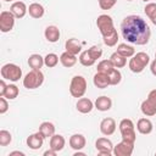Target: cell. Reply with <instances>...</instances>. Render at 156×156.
<instances>
[{"mask_svg":"<svg viewBox=\"0 0 156 156\" xmlns=\"http://www.w3.org/2000/svg\"><path fill=\"white\" fill-rule=\"evenodd\" d=\"M28 65L32 69H40L44 65V57H41L39 54H33L28 58Z\"/></svg>","mask_w":156,"mask_h":156,"instance_id":"cb8c5ba5","label":"cell"},{"mask_svg":"<svg viewBox=\"0 0 156 156\" xmlns=\"http://www.w3.org/2000/svg\"><path fill=\"white\" fill-rule=\"evenodd\" d=\"M102 38H104L105 45H107V46H115L117 44V41H118V33H117V30H115L110 35H106V37H102Z\"/></svg>","mask_w":156,"mask_h":156,"instance_id":"836d02e7","label":"cell"},{"mask_svg":"<svg viewBox=\"0 0 156 156\" xmlns=\"http://www.w3.org/2000/svg\"><path fill=\"white\" fill-rule=\"evenodd\" d=\"M147 100L156 105V89H154V90H151V91L149 93V95H147Z\"/></svg>","mask_w":156,"mask_h":156,"instance_id":"ab89813d","label":"cell"},{"mask_svg":"<svg viewBox=\"0 0 156 156\" xmlns=\"http://www.w3.org/2000/svg\"><path fill=\"white\" fill-rule=\"evenodd\" d=\"M88 51H89L90 56H91L95 61H96L98 58H100L101 55H102V49L99 48V46H96V45H94V46H91L90 49H88Z\"/></svg>","mask_w":156,"mask_h":156,"instance_id":"8d00e7d4","label":"cell"},{"mask_svg":"<svg viewBox=\"0 0 156 156\" xmlns=\"http://www.w3.org/2000/svg\"><path fill=\"white\" fill-rule=\"evenodd\" d=\"M15 16L11 11H2L0 13V30L2 33H7L12 30L15 26Z\"/></svg>","mask_w":156,"mask_h":156,"instance_id":"ba28073f","label":"cell"},{"mask_svg":"<svg viewBox=\"0 0 156 156\" xmlns=\"http://www.w3.org/2000/svg\"><path fill=\"white\" fill-rule=\"evenodd\" d=\"M110 60L112 61V63H113L115 68H122V67H124V66H126V63H127V57L122 56V55H121V54H118L117 51H116V52H113V54L111 55Z\"/></svg>","mask_w":156,"mask_h":156,"instance_id":"83f0119b","label":"cell"},{"mask_svg":"<svg viewBox=\"0 0 156 156\" xmlns=\"http://www.w3.org/2000/svg\"><path fill=\"white\" fill-rule=\"evenodd\" d=\"M11 141H12V135H11V133H10L9 130H5V129L0 130V145H1V146H6V145H9Z\"/></svg>","mask_w":156,"mask_h":156,"instance_id":"e575fe53","label":"cell"},{"mask_svg":"<svg viewBox=\"0 0 156 156\" xmlns=\"http://www.w3.org/2000/svg\"><path fill=\"white\" fill-rule=\"evenodd\" d=\"M6 87H7V84L5 83V79L2 78V79L0 80V96H4L5 90H6Z\"/></svg>","mask_w":156,"mask_h":156,"instance_id":"60d3db41","label":"cell"},{"mask_svg":"<svg viewBox=\"0 0 156 156\" xmlns=\"http://www.w3.org/2000/svg\"><path fill=\"white\" fill-rule=\"evenodd\" d=\"M79 62L83 66H85V67H90V66H93L95 63V60L90 56V54H89L88 50H84V51H82L79 54Z\"/></svg>","mask_w":156,"mask_h":156,"instance_id":"f1b7e54d","label":"cell"},{"mask_svg":"<svg viewBox=\"0 0 156 156\" xmlns=\"http://www.w3.org/2000/svg\"><path fill=\"white\" fill-rule=\"evenodd\" d=\"M93 82H94V85L99 89H105L110 85V78H108V74L107 73H102V72H96L94 74V78H93Z\"/></svg>","mask_w":156,"mask_h":156,"instance_id":"4fadbf2b","label":"cell"},{"mask_svg":"<svg viewBox=\"0 0 156 156\" xmlns=\"http://www.w3.org/2000/svg\"><path fill=\"white\" fill-rule=\"evenodd\" d=\"M121 32L123 39L136 45H145L151 37V29L149 24L140 16L129 15L123 18L121 23Z\"/></svg>","mask_w":156,"mask_h":156,"instance_id":"6da1fadb","label":"cell"},{"mask_svg":"<svg viewBox=\"0 0 156 156\" xmlns=\"http://www.w3.org/2000/svg\"><path fill=\"white\" fill-rule=\"evenodd\" d=\"M134 150V143L122 139L116 146H113V155L116 156H130Z\"/></svg>","mask_w":156,"mask_h":156,"instance_id":"9c48e42d","label":"cell"},{"mask_svg":"<svg viewBox=\"0 0 156 156\" xmlns=\"http://www.w3.org/2000/svg\"><path fill=\"white\" fill-rule=\"evenodd\" d=\"M150 71H151V73H152L154 76H156V58L151 62V65H150Z\"/></svg>","mask_w":156,"mask_h":156,"instance_id":"b9f144b4","label":"cell"},{"mask_svg":"<svg viewBox=\"0 0 156 156\" xmlns=\"http://www.w3.org/2000/svg\"><path fill=\"white\" fill-rule=\"evenodd\" d=\"M49 144H50V147L52 149V150H55V151H61L62 149H63V146H65V144H66V140H65V138L62 136V135H60V134H54L51 138H50V141H49Z\"/></svg>","mask_w":156,"mask_h":156,"instance_id":"44dd1931","label":"cell"},{"mask_svg":"<svg viewBox=\"0 0 156 156\" xmlns=\"http://www.w3.org/2000/svg\"><path fill=\"white\" fill-rule=\"evenodd\" d=\"M117 52L121 54V55L124 56V57H132V56L135 55L134 48L130 46V45H128V44H126V43L118 44V46H117Z\"/></svg>","mask_w":156,"mask_h":156,"instance_id":"4316f807","label":"cell"},{"mask_svg":"<svg viewBox=\"0 0 156 156\" xmlns=\"http://www.w3.org/2000/svg\"><path fill=\"white\" fill-rule=\"evenodd\" d=\"M95 108H98L99 111H108L111 107H112V100L108 98V96H99L95 102Z\"/></svg>","mask_w":156,"mask_h":156,"instance_id":"d6986e66","label":"cell"},{"mask_svg":"<svg viewBox=\"0 0 156 156\" xmlns=\"http://www.w3.org/2000/svg\"><path fill=\"white\" fill-rule=\"evenodd\" d=\"M44 35L49 43H56L60 39V29L56 26H48L45 28Z\"/></svg>","mask_w":156,"mask_h":156,"instance_id":"e0dca14e","label":"cell"},{"mask_svg":"<svg viewBox=\"0 0 156 156\" xmlns=\"http://www.w3.org/2000/svg\"><path fill=\"white\" fill-rule=\"evenodd\" d=\"M58 56L56 55V54H52V52H50V54H48L45 57H44V65L46 66V67H49V68H52V67H55L57 63H58Z\"/></svg>","mask_w":156,"mask_h":156,"instance_id":"1f68e13d","label":"cell"},{"mask_svg":"<svg viewBox=\"0 0 156 156\" xmlns=\"http://www.w3.org/2000/svg\"><path fill=\"white\" fill-rule=\"evenodd\" d=\"M28 12H29V16L33 18H41L44 16V7L39 2H33L29 5Z\"/></svg>","mask_w":156,"mask_h":156,"instance_id":"603a6c76","label":"cell"},{"mask_svg":"<svg viewBox=\"0 0 156 156\" xmlns=\"http://www.w3.org/2000/svg\"><path fill=\"white\" fill-rule=\"evenodd\" d=\"M95 147L100 155L110 156L111 154H113V144L107 138H99L95 141Z\"/></svg>","mask_w":156,"mask_h":156,"instance_id":"30bf717a","label":"cell"},{"mask_svg":"<svg viewBox=\"0 0 156 156\" xmlns=\"http://www.w3.org/2000/svg\"><path fill=\"white\" fill-rule=\"evenodd\" d=\"M76 106H77V110L80 113H89L93 110L94 104L88 98H79L78 101H77V104H76Z\"/></svg>","mask_w":156,"mask_h":156,"instance_id":"2e32d148","label":"cell"},{"mask_svg":"<svg viewBox=\"0 0 156 156\" xmlns=\"http://www.w3.org/2000/svg\"><path fill=\"white\" fill-rule=\"evenodd\" d=\"M116 130V122L113 118L111 117H107V118H104L100 123V132L104 134V135H112Z\"/></svg>","mask_w":156,"mask_h":156,"instance_id":"7c38bea8","label":"cell"},{"mask_svg":"<svg viewBox=\"0 0 156 156\" xmlns=\"http://www.w3.org/2000/svg\"><path fill=\"white\" fill-rule=\"evenodd\" d=\"M155 58H156V52H155Z\"/></svg>","mask_w":156,"mask_h":156,"instance_id":"681fc988","label":"cell"},{"mask_svg":"<svg viewBox=\"0 0 156 156\" xmlns=\"http://www.w3.org/2000/svg\"><path fill=\"white\" fill-rule=\"evenodd\" d=\"M4 1H12V0H4Z\"/></svg>","mask_w":156,"mask_h":156,"instance_id":"7dc6e473","label":"cell"},{"mask_svg":"<svg viewBox=\"0 0 156 156\" xmlns=\"http://www.w3.org/2000/svg\"><path fill=\"white\" fill-rule=\"evenodd\" d=\"M96 26H98V29L100 30L102 37L110 35L112 32L116 30L115 26H113L112 17L108 16V15H100L96 20Z\"/></svg>","mask_w":156,"mask_h":156,"instance_id":"52a82bcc","label":"cell"},{"mask_svg":"<svg viewBox=\"0 0 156 156\" xmlns=\"http://www.w3.org/2000/svg\"><path fill=\"white\" fill-rule=\"evenodd\" d=\"M127 1H133V0H127Z\"/></svg>","mask_w":156,"mask_h":156,"instance_id":"f907efd6","label":"cell"},{"mask_svg":"<svg viewBox=\"0 0 156 156\" xmlns=\"http://www.w3.org/2000/svg\"><path fill=\"white\" fill-rule=\"evenodd\" d=\"M44 82V74L40 69H32L23 78V87L27 89H37Z\"/></svg>","mask_w":156,"mask_h":156,"instance_id":"3957f363","label":"cell"},{"mask_svg":"<svg viewBox=\"0 0 156 156\" xmlns=\"http://www.w3.org/2000/svg\"><path fill=\"white\" fill-rule=\"evenodd\" d=\"M115 68L112 61L108 58V60H102L98 63V72H102V73H110L112 69Z\"/></svg>","mask_w":156,"mask_h":156,"instance_id":"f546056e","label":"cell"},{"mask_svg":"<svg viewBox=\"0 0 156 156\" xmlns=\"http://www.w3.org/2000/svg\"><path fill=\"white\" fill-rule=\"evenodd\" d=\"M118 127H119V132H121L122 139L135 143L136 134H135L134 123H133L132 119H129V118H123V119L119 122V126H118Z\"/></svg>","mask_w":156,"mask_h":156,"instance_id":"5b68a950","label":"cell"},{"mask_svg":"<svg viewBox=\"0 0 156 156\" xmlns=\"http://www.w3.org/2000/svg\"><path fill=\"white\" fill-rule=\"evenodd\" d=\"M140 108H141V112L145 116H155L156 115V105L152 104L151 101H149L147 99L141 102Z\"/></svg>","mask_w":156,"mask_h":156,"instance_id":"484cf974","label":"cell"},{"mask_svg":"<svg viewBox=\"0 0 156 156\" xmlns=\"http://www.w3.org/2000/svg\"><path fill=\"white\" fill-rule=\"evenodd\" d=\"M151 22H152V23H154V24H155V26H156V17H155V18H154V20H152V21H151Z\"/></svg>","mask_w":156,"mask_h":156,"instance_id":"bcb514c9","label":"cell"},{"mask_svg":"<svg viewBox=\"0 0 156 156\" xmlns=\"http://www.w3.org/2000/svg\"><path fill=\"white\" fill-rule=\"evenodd\" d=\"M10 11L13 13V16H15L16 18H22V17L26 16L28 9H27V6H26V4H24L23 1H15V2L11 5Z\"/></svg>","mask_w":156,"mask_h":156,"instance_id":"5bb4252c","label":"cell"},{"mask_svg":"<svg viewBox=\"0 0 156 156\" xmlns=\"http://www.w3.org/2000/svg\"><path fill=\"white\" fill-rule=\"evenodd\" d=\"M150 62V57L145 52H136L134 56H132V58L129 60V69L133 73H140L144 71V68L147 66V63Z\"/></svg>","mask_w":156,"mask_h":156,"instance_id":"7a4b0ae2","label":"cell"},{"mask_svg":"<svg viewBox=\"0 0 156 156\" xmlns=\"http://www.w3.org/2000/svg\"><path fill=\"white\" fill-rule=\"evenodd\" d=\"M98 1H99V6L101 7V10H110L117 2V0H98Z\"/></svg>","mask_w":156,"mask_h":156,"instance_id":"74e56055","label":"cell"},{"mask_svg":"<svg viewBox=\"0 0 156 156\" xmlns=\"http://www.w3.org/2000/svg\"><path fill=\"white\" fill-rule=\"evenodd\" d=\"M87 91V80L83 76H74L69 84V93L73 98H83Z\"/></svg>","mask_w":156,"mask_h":156,"instance_id":"277c9868","label":"cell"},{"mask_svg":"<svg viewBox=\"0 0 156 156\" xmlns=\"http://www.w3.org/2000/svg\"><path fill=\"white\" fill-rule=\"evenodd\" d=\"M65 48H66V51H68L73 55H78L82 52V43L76 38L68 39L65 44Z\"/></svg>","mask_w":156,"mask_h":156,"instance_id":"9a60e30c","label":"cell"},{"mask_svg":"<svg viewBox=\"0 0 156 156\" xmlns=\"http://www.w3.org/2000/svg\"><path fill=\"white\" fill-rule=\"evenodd\" d=\"M143 1H145V2H146V1H149V0H143Z\"/></svg>","mask_w":156,"mask_h":156,"instance_id":"c3c4849f","label":"cell"},{"mask_svg":"<svg viewBox=\"0 0 156 156\" xmlns=\"http://www.w3.org/2000/svg\"><path fill=\"white\" fill-rule=\"evenodd\" d=\"M44 139H45V138L43 136V134L38 130L37 133L30 134V135L27 138V145H28V147L32 149V150H38V149H40V147L43 146Z\"/></svg>","mask_w":156,"mask_h":156,"instance_id":"8fae6325","label":"cell"},{"mask_svg":"<svg viewBox=\"0 0 156 156\" xmlns=\"http://www.w3.org/2000/svg\"><path fill=\"white\" fill-rule=\"evenodd\" d=\"M85 138L83 134H73L71 138H69V146L73 149V150H82L84 146H85Z\"/></svg>","mask_w":156,"mask_h":156,"instance_id":"ac0fdd59","label":"cell"},{"mask_svg":"<svg viewBox=\"0 0 156 156\" xmlns=\"http://www.w3.org/2000/svg\"><path fill=\"white\" fill-rule=\"evenodd\" d=\"M18 93H20V90H18V88L15 84H9L6 87V90H5L4 96L7 100H13V99H16L18 96Z\"/></svg>","mask_w":156,"mask_h":156,"instance_id":"4dcf8cb0","label":"cell"},{"mask_svg":"<svg viewBox=\"0 0 156 156\" xmlns=\"http://www.w3.org/2000/svg\"><path fill=\"white\" fill-rule=\"evenodd\" d=\"M13 155H20V156H24V154H23V152H21V151H12V152H10V156H13Z\"/></svg>","mask_w":156,"mask_h":156,"instance_id":"ee69618b","label":"cell"},{"mask_svg":"<svg viewBox=\"0 0 156 156\" xmlns=\"http://www.w3.org/2000/svg\"><path fill=\"white\" fill-rule=\"evenodd\" d=\"M57 154V151H55V150H52L51 147L49 149V150H46L45 152H44V156H55Z\"/></svg>","mask_w":156,"mask_h":156,"instance_id":"7bdbcfd3","label":"cell"},{"mask_svg":"<svg viewBox=\"0 0 156 156\" xmlns=\"http://www.w3.org/2000/svg\"><path fill=\"white\" fill-rule=\"evenodd\" d=\"M1 77L11 82H17L22 78V69L15 63H6L1 67Z\"/></svg>","mask_w":156,"mask_h":156,"instance_id":"8992f818","label":"cell"},{"mask_svg":"<svg viewBox=\"0 0 156 156\" xmlns=\"http://www.w3.org/2000/svg\"><path fill=\"white\" fill-rule=\"evenodd\" d=\"M39 132L44 138H51L55 134V126L51 122H43L39 126Z\"/></svg>","mask_w":156,"mask_h":156,"instance_id":"d4e9b609","label":"cell"},{"mask_svg":"<svg viewBox=\"0 0 156 156\" xmlns=\"http://www.w3.org/2000/svg\"><path fill=\"white\" fill-rule=\"evenodd\" d=\"M7 110H9V104L6 101V98L5 96H0V113L2 115Z\"/></svg>","mask_w":156,"mask_h":156,"instance_id":"f35d334b","label":"cell"},{"mask_svg":"<svg viewBox=\"0 0 156 156\" xmlns=\"http://www.w3.org/2000/svg\"><path fill=\"white\" fill-rule=\"evenodd\" d=\"M108 78H110V85H117L122 80V74L117 68H113L108 73Z\"/></svg>","mask_w":156,"mask_h":156,"instance_id":"d6a6232c","label":"cell"},{"mask_svg":"<svg viewBox=\"0 0 156 156\" xmlns=\"http://www.w3.org/2000/svg\"><path fill=\"white\" fill-rule=\"evenodd\" d=\"M84 155H85V154H84V152H79V150L74 154V156H84Z\"/></svg>","mask_w":156,"mask_h":156,"instance_id":"f6af8a7d","label":"cell"},{"mask_svg":"<svg viewBox=\"0 0 156 156\" xmlns=\"http://www.w3.org/2000/svg\"><path fill=\"white\" fill-rule=\"evenodd\" d=\"M60 62H61V65L63 67H67V68L73 67L77 63V56L71 54V52H68V51H65L60 56Z\"/></svg>","mask_w":156,"mask_h":156,"instance_id":"ffe728a7","label":"cell"},{"mask_svg":"<svg viewBox=\"0 0 156 156\" xmlns=\"http://www.w3.org/2000/svg\"><path fill=\"white\" fill-rule=\"evenodd\" d=\"M136 129L141 134H150L152 132V123L147 118H140L136 123Z\"/></svg>","mask_w":156,"mask_h":156,"instance_id":"7402d4cb","label":"cell"},{"mask_svg":"<svg viewBox=\"0 0 156 156\" xmlns=\"http://www.w3.org/2000/svg\"><path fill=\"white\" fill-rule=\"evenodd\" d=\"M144 11H145L146 16L152 21V20L156 17V4H155V2H149V4H146Z\"/></svg>","mask_w":156,"mask_h":156,"instance_id":"d590c367","label":"cell"}]
</instances>
